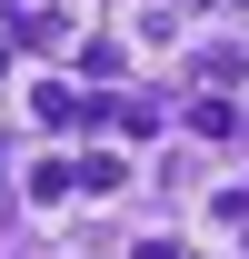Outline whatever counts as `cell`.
Returning <instances> with one entry per match:
<instances>
[{"label": "cell", "instance_id": "cell-1", "mask_svg": "<svg viewBox=\"0 0 249 259\" xmlns=\"http://www.w3.org/2000/svg\"><path fill=\"white\" fill-rule=\"evenodd\" d=\"M140 259H180V239H150V249H140Z\"/></svg>", "mask_w": 249, "mask_h": 259}]
</instances>
